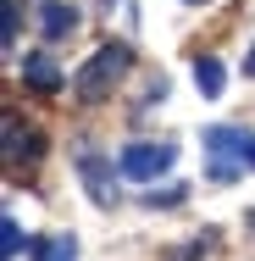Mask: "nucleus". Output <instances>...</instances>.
<instances>
[{
  "instance_id": "1",
  "label": "nucleus",
  "mask_w": 255,
  "mask_h": 261,
  "mask_svg": "<svg viewBox=\"0 0 255 261\" xmlns=\"http://www.w3.org/2000/svg\"><path fill=\"white\" fill-rule=\"evenodd\" d=\"M128 61L133 50L128 45H100V50L83 61V72L72 78V89H78V100H105L117 84H122V72H128Z\"/></svg>"
},
{
  "instance_id": "2",
  "label": "nucleus",
  "mask_w": 255,
  "mask_h": 261,
  "mask_svg": "<svg viewBox=\"0 0 255 261\" xmlns=\"http://www.w3.org/2000/svg\"><path fill=\"white\" fill-rule=\"evenodd\" d=\"M250 139H255V134L228 128V122H211V128L200 134V145L211 150V178H216V184H228V178L244 172V161H250Z\"/></svg>"
},
{
  "instance_id": "3",
  "label": "nucleus",
  "mask_w": 255,
  "mask_h": 261,
  "mask_svg": "<svg viewBox=\"0 0 255 261\" xmlns=\"http://www.w3.org/2000/svg\"><path fill=\"white\" fill-rule=\"evenodd\" d=\"M172 161H178V150H172L166 139H161V145L133 139V145H122L117 167H122V178H128V184H155V178H166V172H172Z\"/></svg>"
},
{
  "instance_id": "4",
  "label": "nucleus",
  "mask_w": 255,
  "mask_h": 261,
  "mask_svg": "<svg viewBox=\"0 0 255 261\" xmlns=\"http://www.w3.org/2000/svg\"><path fill=\"white\" fill-rule=\"evenodd\" d=\"M72 167H78V178H83V189H89V200H95V206H105V211L122 206V167H111L100 150H83Z\"/></svg>"
},
{
  "instance_id": "5",
  "label": "nucleus",
  "mask_w": 255,
  "mask_h": 261,
  "mask_svg": "<svg viewBox=\"0 0 255 261\" xmlns=\"http://www.w3.org/2000/svg\"><path fill=\"white\" fill-rule=\"evenodd\" d=\"M39 34H45L50 45L72 39V34H78V11H72L67 0H39Z\"/></svg>"
},
{
  "instance_id": "6",
  "label": "nucleus",
  "mask_w": 255,
  "mask_h": 261,
  "mask_svg": "<svg viewBox=\"0 0 255 261\" xmlns=\"http://www.w3.org/2000/svg\"><path fill=\"white\" fill-rule=\"evenodd\" d=\"M194 89H200L205 100H222V89H228V67H222L216 56H200V61H194Z\"/></svg>"
},
{
  "instance_id": "7",
  "label": "nucleus",
  "mask_w": 255,
  "mask_h": 261,
  "mask_svg": "<svg viewBox=\"0 0 255 261\" xmlns=\"http://www.w3.org/2000/svg\"><path fill=\"white\" fill-rule=\"evenodd\" d=\"M22 72H28V84H34V89H45V95H55V89H67L61 67H50L45 56H28V61H22Z\"/></svg>"
},
{
  "instance_id": "8",
  "label": "nucleus",
  "mask_w": 255,
  "mask_h": 261,
  "mask_svg": "<svg viewBox=\"0 0 255 261\" xmlns=\"http://www.w3.org/2000/svg\"><path fill=\"white\" fill-rule=\"evenodd\" d=\"M28 256L34 261H78V245H72V233H61V239H39Z\"/></svg>"
},
{
  "instance_id": "9",
  "label": "nucleus",
  "mask_w": 255,
  "mask_h": 261,
  "mask_svg": "<svg viewBox=\"0 0 255 261\" xmlns=\"http://www.w3.org/2000/svg\"><path fill=\"white\" fill-rule=\"evenodd\" d=\"M22 250H28V239H22L17 217H6V222H0V256H6V261H17Z\"/></svg>"
},
{
  "instance_id": "10",
  "label": "nucleus",
  "mask_w": 255,
  "mask_h": 261,
  "mask_svg": "<svg viewBox=\"0 0 255 261\" xmlns=\"http://www.w3.org/2000/svg\"><path fill=\"white\" fill-rule=\"evenodd\" d=\"M178 200H183V189H161V195H155V189H150V200H145V206H161V211H172V206H178Z\"/></svg>"
},
{
  "instance_id": "11",
  "label": "nucleus",
  "mask_w": 255,
  "mask_h": 261,
  "mask_svg": "<svg viewBox=\"0 0 255 261\" xmlns=\"http://www.w3.org/2000/svg\"><path fill=\"white\" fill-rule=\"evenodd\" d=\"M244 78H255V45H250V56H244Z\"/></svg>"
},
{
  "instance_id": "12",
  "label": "nucleus",
  "mask_w": 255,
  "mask_h": 261,
  "mask_svg": "<svg viewBox=\"0 0 255 261\" xmlns=\"http://www.w3.org/2000/svg\"><path fill=\"white\" fill-rule=\"evenodd\" d=\"M250 167H255V139H250Z\"/></svg>"
},
{
  "instance_id": "13",
  "label": "nucleus",
  "mask_w": 255,
  "mask_h": 261,
  "mask_svg": "<svg viewBox=\"0 0 255 261\" xmlns=\"http://www.w3.org/2000/svg\"><path fill=\"white\" fill-rule=\"evenodd\" d=\"M183 6H205V0H183Z\"/></svg>"
}]
</instances>
